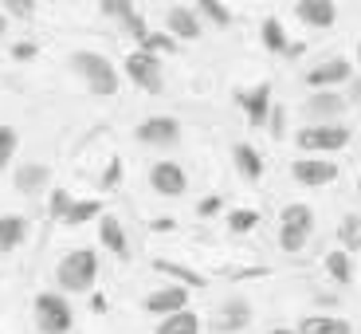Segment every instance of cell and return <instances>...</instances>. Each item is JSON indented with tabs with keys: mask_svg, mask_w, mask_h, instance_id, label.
Wrapping results in <instances>:
<instances>
[{
	"mask_svg": "<svg viewBox=\"0 0 361 334\" xmlns=\"http://www.w3.org/2000/svg\"><path fill=\"white\" fill-rule=\"evenodd\" d=\"M4 32H8V16H4V12H0V36H4Z\"/></svg>",
	"mask_w": 361,
	"mask_h": 334,
	"instance_id": "cell-42",
	"label": "cell"
},
{
	"mask_svg": "<svg viewBox=\"0 0 361 334\" xmlns=\"http://www.w3.org/2000/svg\"><path fill=\"white\" fill-rule=\"evenodd\" d=\"M267 130H271V134H275V138H283V134H287V114H283L279 107H271V118H267Z\"/></svg>",
	"mask_w": 361,
	"mask_h": 334,
	"instance_id": "cell-36",
	"label": "cell"
},
{
	"mask_svg": "<svg viewBox=\"0 0 361 334\" xmlns=\"http://www.w3.org/2000/svg\"><path fill=\"white\" fill-rule=\"evenodd\" d=\"M165 28H169V36H177V40H200V16L192 12V4H169Z\"/></svg>",
	"mask_w": 361,
	"mask_h": 334,
	"instance_id": "cell-16",
	"label": "cell"
},
{
	"mask_svg": "<svg viewBox=\"0 0 361 334\" xmlns=\"http://www.w3.org/2000/svg\"><path fill=\"white\" fill-rule=\"evenodd\" d=\"M345 102H357V107H361V75H357V79H350V99H345Z\"/></svg>",
	"mask_w": 361,
	"mask_h": 334,
	"instance_id": "cell-40",
	"label": "cell"
},
{
	"mask_svg": "<svg viewBox=\"0 0 361 334\" xmlns=\"http://www.w3.org/2000/svg\"><path fill=\"white\" fill-rule=\"evenodd\" d=\"M71 71H79V79L87 83L94 95H118V87H122V75H118L114 64L99 52H75Z\"/></svg>",
	"mask_w": 361,
	"mask_h": 334,
	"instance_id": "cell-2",
	"label": "cell"
},
{
	"mask_svg": "<svg viewBox=\"0 0 361 334\" xmlns=\"http://www.w3.org/2000/svg\"><path fill=\"white\" fill-rule=\"evenodd\" d=\"M99 240H102V248H106V252L122 256V260L130 256L126 228H122V220H118V217H102V225H99Z\"/></svg>",
	"mask_w": 361,
	"mask_h": 334,
	"instance_id": "cell-20",
	"label": "cell"
},
{
	"mask_svg": "<svg viewBox=\"0 0 361 334\" xmlns=\"http://www.w3.org/2000/svg\"><path fill=\"white\" fill-rule=\"evenodd\" d=\"M122 71H126V79L134 83L137 90H145V95H157V90L165 87L161 59H154V55H145V52H130L126 64H122Z\"/></svg>",
	"mask_w": 361,
	"mask_h": 334,
	"instance_id": "cell-6",
	"label": "cell"
},
{
	"mask_svg": "<svg viewBox=\"0 0 361 334\" xmlns=\"http://www.w3.org/2000/svg\"><path fill=\"white\" fill-rule=\"evenodd\" d=\"M122 28H126V32H130V36L137 40V44H142V40L149 36V28H145V16H142V12H134V16H130L126 24H122Z\"/></svg>",
	"mask_w": 361,
	"mask_h": 334,
	"instance_id": "cell-35",
	"label": "cell"
},
{
	"mask_svg": "<svg viewBox=\"0 0 361 334\" xmlns=\"http://www.w3.org/2000/svg\"><path fill=\"white\" fill-rule=\"evenodd\" d=\"M154 271H157V275H169V280H177V287H185V291L208 287V280H204V275H200V271H189L185 263H173V260H154Z\"/></svg>",
	"mask_w": 361,
	"mask_h": 334,
	"instance_id": "cell-19",
	"label": "cell"
},
{
	"mask_svg": "<svg viewBox=\"0 0 361 334\" xmlns=\"http://www.w3.org/2000/svg\"><path fill=\"white\" fill-rule=\"evenodd\" d=\"M310 228H314V213H310V205H287L279 217V248L287 256H298L302 248H307L310 240Z\"/></svg>",
	"mask_w": 361,
	"mask_h": 334,
	"instance_id": "cell-3",
	"label": "cell"
},
{
	"mask_svg": "<svg viewBox=\"0 0 361 334\" xmlns=\"http://www.w3.org/2000/svg\"><path fill=\"white\" fill-rule=\"evenodd\" d=\"M94 280H99V256H94V248H75L55 268L59 291H71V295H87L94 287Z\"/></svg>",
	"mask_w": 361,
	"mask_h": 334,
	"instance_id": "cell-1",
	"label": "cell"
},
{
	"mask_svg": "<svg viewBox=\"0 0 361 334\" xmlns=\"http://www.w3.org/2000/svg\"><path fill=\"white\" fill-rule=\"evenodd\" d=\"M235 102L244 107L247 122H252L255 130H263L267 118H271V83L263 79V83H255V87H247V90H235Z\"/></svg>",
	"mask_w": 361,
	"mask_h": 334,
	"instance_id": "cell-8",
	"label": "cell"
},
{
	"mask_svg": "<svg viewBox=\"0 0 361 334\" xmlns=\"http://www.w3.org/2000/svg\"><path fill=\"white\" fill-rule=\"evenodd\" d=\"M232 162H235V169H240L244 181H259L263 177V157H259L255 145H247V142L232 145Z\"/></svg>",
	"mask_w": 361,
	"mask_h": 334,
	"instance_id": "cell-21",
	"label": "cell"
},
{
	"mask_svg": "<svg viewBox=\"0 0 361 334\" xmlns=\"http://www.w3.org/2000/svg\"><path fill=\"white\" fill-rule=\"evenodd\" d=\"M32 55H36V44H16V47H12V59H20V64L32 59Z\"/></svg>",
	"mask_w": 361,
	"mask_h": 334,
	"instance_id": "cell-39",
	"label": "cell"
},
{
	"mask_svg": "<svg viewBox=\"0 0 361 334\" xmlns=\"http://www.w3.org/2000/svg\"><path fill=\"white\" fill-rule=\"evenodd\" d=\"M220 205H224L220 197H204V201L197 205V213H200V217H216V213H220Z\"/></svg>",
	"mask_w": 361,
	"mask_h": 334,
	"instance_id": "cell-38",
	"label": "cell"
},
{
	"mask_svg": "<svg viewBox=\"0 0 361 334\" xmlns=\"http://www.w3.org/2000/svg\"><path fill=\"white\" fill-rule=\"evenodd\" d=\"M137 52L154 55V59H157V55H165V52L173 55V52H177V40H173L169 32H149V36H145L142 44H137Z\"/></svg>",
	"mask_w": 361,
	"mask_h": 334,
	"instance_id": "cell-29",
	"label": "cell"
},
{
	"mask_svg": "<svg viewBox=\"0 0 361 334\" xmlns=\"http://www.w3.org/2000/svg\"><path fill=\"white\" fill-rule=\"evenodd\" d=\"M0 8H8V16H16V20H32L39 4H36V0H4Z\"/></svg>",
	"mask_w": 361,
	"mask_h": 334,
	"instance_id": "cell-33",
	"label": "cell"
},
{
	"mask_svg": "<svg viewBox=\"0 0 361 334\" xmlns=\"http://www.w3.org/2000/svg\"><path fill=\"white\" fill-rule=\"evenodd\" d=\"M173 228H177V220H173V217H169V220H165V217L154 220V232H173Z\"/></svg>",
	"mask_w": 361,
	"mask_h": 334,
	"instance_id": "cell-41",
	"label": "cell"
},
{
	"mask_svg": "<svg viewBox=\"0 0 361 334\" xmlns=\"http://www.w3.org/2000/svg\"><path fill=\"white\" fill-rule=\"evenodd\" d=\"M47 197H51V217L55 220H59V217H63V213H67V208H71V193H67V189H51V193H47Z\"/></svg>",
	"mask_w": 361,
	"mask_h": 334,
	"instance_id": "cell-34",
	"label": "cell"
},
{
	"mask_svg": "<svg viewBox=\"0 0 361 334\" xmlns=\"http://www.w3.org/2000/svg\"><path fill=\"white\" fill-rule=\"evenodd\" d=\"M338 240H342V252H361V217L357 213H345L342 225H338Z\"/></svg>",
	"mask_w": 361,
	"mask_h": 334,
	"instance_id": "cell-27",
	"label": "cell"
},
{
	"mask_svg": "<svg viewBox=\"0 0 361 334\" xmlns=\"http://www.w3.org/2000/svg\"><path fill=\"white\" fill-rule=\"evenodd\" d=\"M192 12H197V16H204V20H212L216 28L232 24V8H228V4H220V0H200V4H192Z\"/></svg>",
	"mask_w": 361,
	"mask_h": 334,
	"instance_id": "cell-28",
	"label": "cell"
},
{
	"mask_svg": "<svg viewBox=\"0 0 361 334\" xmlns=\"http://www.w3.org/2000/svg\"><path fill=\"white\" fill-rule=\"evenodd\" d=\"M118 181H122V162H110L106 165V173H102V189H118Z\"/></svg>",
	"mask_w": 361,
	"mask_h": 334,
	"instance_id": "cell-37",
	"label": "cell"
},
{
	"mask_svg": "<svg viewBox=\"0 0 361 334\" xmlns=\"http://www.w3.org/2000/svg\"><path fill=\"white\" fill-rule=\"evenodd\" d=\"M149 185H154L157 197H180L189 189V177L177 162H154L149 165Z\"/></svg>",
	"mask_w": 361,
	"mask_h": 334,
	"instance_id": "cell-12",
	"label": "cell"
},
{
	"mask_svg": "<svg viewBox=\"0 0 361 334\" xmlns=\"http://www.w3.org/2000/svg\"><path fill=\"white\" fill-rule=\"evenodd\" d=\"M99 12L110 16V20H118V24H126V20L137 12V4L134 0H99Z\"/></svg>",
	"mask_w": 361,
	"mask_h": 334,
	"instance_id": "cell-30",
	"label": "cell"
},
{
	"mask_svg": "<svg viewBox=\"0 0 361 334\" xmlns=\"http://www.w3.org/2000/svg\"><path fill=\"white\" fill-rule=\"evenodd\" d=\"M255 225H259V213H255V208H232V213H228V228H232V232H252Z\"/></svg>",
	"mask_w": 361,
	"mask_h": 334,
	"instance_id": "cell-32",
	"label": "cell"
},
{
	"mask_svg": "<svg viewBox=\"0 0 361 334\" xmlns=\"http://www.w3.org/2000/svg\"><path fill=\"white\" fill-rule=\"evenodd\" d=\"M350 79H353V64H350V59H342V55H338V59L318 64L314 71H307V83L314 90H334L338 83H350Z\"/></svg>",
	"mask_w": 361,
	"mask_h": 334,
	"instance_id": "cell-14",
	"label": "cell"
},
{
	"mask_svg": "<svg viewBox=\"0 0 361 334\" xmlns=\"http://www.w3.org/2000/svg\"><path fill=\"white\" fill-rule=\"evenodd\" d=\"M16 150H20V134L12 126H4V122H0V169H8V165H12Z\"/></svg>",
	"mask_w": 361,
	"mask_h": 334,
	"instance_id": "cell-31",
	"label": "cell"
},
{
	"mask_svg": "<svg viewBox=\"0 0 361 334\" xmlns=\"http://www.w3.org/2000/svg\"><path fill=\"white\" fill-rule=\"evenodd\" d=\"M157 334H200V315L197 311H177L157 323Z\"/></svg>",
	"mask_w": 361,
	"mask_h": 334,
	"instance_id": "cell-24",
	"label": "cell"
},
{
	"mask_svg": "<svg viewBox=\"0 0 361 334\" xmlns=\"http://www.w3.org/2000/svg\"><path fill=\"white\" fill-rule=\"evenodd\" d=\"M247 323H252V303H247L244 295H228L224 303L216 307V315H212V326H216L220 334L244 330Z\"/></svg>",
	"mask_w": 361,
	"mask_h": 334,
	"instance_id": "cell-11",
	"label": "cell"
},
{
	"mask_svg": "<svg viewBox=\"0 0 361 334\" xmlns=\"http://www.w3.org/2000/svg\"><path fill=\"white\" fill-rule=\"evenodd\" d=\"M99 217H102V201H71V208L59 217V225L63 228H82V225H90V220H99Z\"/></svg>",
	"mask_w": 361,
	"mask_h": 334,
	"instance_id": "cell-23",
	"label": "cell"
},
{
	"mask_svg": "<svg viewBox=\"0 0 361 334\" xmlns=\"http://www.w3.org/2000/svg\"><path fill=\"white\" fill-rule=\"evenodd\" d=\"M357 64H361V44H357Z\"/></svg>",
	"mask_w": 361,
	"mask_h": 334,
	"instance_id": "cell-44",
	"label": "cell"
},
{
	"mask_svg": "<svg viewBox=\"0 0 361 334\" xmlns=\"http://www.w3.org/2000/svg\"><path fill=\"white\" fill-rule=\"evenodd\" d=\"M326 271H330V280H334V283L350 287V283H353V260H350V252H342V248L326 252Z\"/></svg>",
	"mask_w": 361,
	"mask_h": 334,
	"instance_id": "cell-25",
	"label": "cell"
},
{
	"mask_svg": "<svg viewBox=\"0 0 361 334\" xmlns=\"http://www.w3.org/2000/svg\"><path fill=\"white\" fill-rule=\"evenodd\" d=\"M295 334H353V326L338 315H307Z\"/></svg>",
	"mask_w": 361,
	"mask_h": 334,
	"instance_id": "cell-22",
	"label": "cell"
},
{
	"mask_svg": "<svg viewBox=\"0 0 361 334\" xmlns=\"http://www.w3.org/2000/svg\"><path fill=\"white\" fill-rule=\"evenodd\" d=\"M259 36H263V47L267 52H275V55H283L290 47V40H287V32H283V24L275 16H267L263 20V28H259Z\"/></svg>",
	"mask_w": 361,
	"mask_h": 334,
	"instance_id": "cell-26",
	"label": "cell"
},
{
	"mask_svg": "<svg viewBox=\"0 0 361 334\" xmlns=\"http://www.w3.org/2000/svg\"><path fill=\"white\" fill-rule=\"evenodd\" d=\"M295 142L307 150V154H338V150H345L350 145V126H342V122H326V126H307L298 130Z\"/></svg>",
	"mask_w": 361,
	"mask_h": 334,
	"instance_id": "cell-5",
	"label": "cell"
},
{
	"mask_svg": "<svg viewBox=\"0 0 361 334\" xmlns=\"http://www.w3.org/2000/svg\"><path fill=\"white\" fill-rule=\"evenodd\" d=\"M350 102L338 95V90H314L307 102H302V114L310 118V126H326V122H338L345 114Z\"/></svg>",
	"mask_w": 361,
	"mask_h": 334,
	"instance_id": "cell-7",
	"label": "cell"
},
{
	"mask_svg": "<svg viewBox=\"0 0 361 334\" xmlns=\"http://www.w3.org/2000/svg\"><path fill=\"white\" fill-rule=\"evenodd\" d=\"M36 326H39V334H71L75 311L67 303V295H55V291L36 295Z\"/></svg>",
	"mask_w": 361,
	"mask_h": 334,
	"instance_id": "cell-4",
	"label": "cell"
},
{
	"mask_svg": "<svg viewBox=\"0 0 361 334\" xmlns=\"http://www.w3.org/2000/svg\"><path fill=\"white\" fill-rule=\"evenodd\" d=\"M24 240H27V217H20V213H4V217H0V256L16 252Z\"/></svg>",
	"mask_w": 361,
	"mask_h": 334,
	"instance_id": "cell-18",
	"label": "cell"
},
{
	"mask_svg": "<svg viewBox=\"0 0 361 334\" xmlns=\"http://www.w3.org/2000/svg\"><path fill=\"white\" fill-rule=\"evenodd\" d=\"M290 173H295L298 185H307V189H322V185H330V181L338 177V165L330 162V157H298V162L290 165Z\"/></svg>",
	"mask_w": 361,
	"mask_h": 334,
	"instance_id": "cell-9",
	"label": "cell"
},
{
	"mask_svg": "<svg viewBox=\"0 0 361 334\" xmlns=\"http://www.w3.org/2000/svg\"><path fill=\"white\" fill-rule=\"evenodd\" d=\"M357 193H361V177H357Z\"/></svg>",
	"mask_w": 361,
	"mask_h": 334,
	"instance_id": "cell-45",
	"label": "cell"
},
{
	"mask_svg": "<svg viewBox=\"0 0 361 334\" xmlns=\"http://www.w3.org/2000/svg\"><path fill=\"white\" fill-rule=\"evenodd\" d=\"M134 134L142 145H173L180 138V122L173 114H154V118H145V122H137Z\"/></svg>",
	"mask_w": 361,
	"mask_h": 334,
	"instance_id": "cell-10",
	"label": "cell"
},
{
	"mask_svg": "<svg viewBox=\"0 0 361 334\" xmlns=\"http://www.w3.org/2000/svg\"><path fill=\"white\" fill-rule=\"evenodd\" d=\"M267 334H295L290 326H275V330H267Z\"/></svg>",
	"mask_w": 361,
	"mask_h": 334,
	"instance_id": "cell-43",
	"label": "cell"
},
{
	"mask_svg": "<svg viewBox=\"0 0 361 334\" xmlns=\"http://www.w3.org/2000/svg\"><path fill=\"white\" fill-rule=\"evenodd\" d=\"M145 311L149 315H177V311H189V291L177 287V283H169V287H157L149 291V299H145Z\"/></svg>",
	"mask_w": 361,
	"mask_h": 334,
	"instance_id": "cell-15",
	"label": "cell"
},
{
	"mask_svg": "<svg viewBox=\"0 0 361 334\" xmlns=\"http://www.w3.org/2000/svg\"><path fill=\"white\" fill-rule=\"evenodd\" d=\"M12 185H16L24 197H39V193L51 189V169H47L44 162H24L12 173Z\"/></svg>",
	"mask_w": 361,
	"mask_h": 334,
	"instance_id": "cell-13",
	"label": "cell"
},
{
	"mask_svg": "<svg viewBox=\"0 0 361 334\" xmlns=\"http://www.w3.org/2000/svg\"><path fill=\"white\" fill-rule=\"evenodd\" d=\"M295 16L310 28H334L338 4L334 0H295Z\"/></svg>",
	"mask_w": 361,
	"mask_h": 334,
	"instance_id": "cell-17",
	"label": "cell"
}]
</instances>
